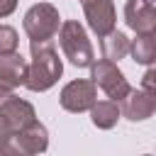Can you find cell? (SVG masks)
Here are the masks:
<instances>
[{
    "mask_svg": "<svg viewBox=\"0 0 156 156\" xmlns=\"http://www.w3.org/2000/svg\"><path fill=\"white\" fill-rule=\"evenodd\" d=\"M15 136V129H12V124L7 122V117L0 112V151L2 154H7V141Z\"/></svg>",
    "mask_w": 156,
    "mask_h": 156,
    "instance_id": "2e32d148",
    "label": "cell"
},
{
    "mask_svg": "<svg viewBox=\"0 0 156 156\" xmlns=\"http://www.w3.org/2000/svg\"><path fill=\"white\" fill-rule=\"evenodd\" d=\"M124 22L134 34H144L156 27V0H127Z\"/></svg>",
    "mask_w": 156,
    "mask_h": 156,
    "instance_id": "9c48e42d",
    "label": "cell"
},
{
    "mask_svg": "<svg viewBox=\"0 0 156 156\" xmlns=\"http://www.w3.org/2000/svg\"><path fill=\"white\" fill-rule=\"evenodd\" d=\"M17 44H20V37H17L15 27L0 24V54H12V51H17Z\"/></svg>",
    "mask_w": 156,
    "mask_h": 156,
    "instance_id": "9a60e30c",
    "label": "cell"
},
{
    "mask_svg": "<svg viewBox=\"0 0 156 156\" xmlns=\"http://www.w3.org/2000/svg\"><path fill=\"white\" fill-rule=\"evenodd\" d=\"M141 88L156 95V63H151V66L146 68V73L141 76Z\"/></svg>",
    "mask_w": 156,
    "mask_h": 156,
    "instance_id": "e0dca14e",
    "label": "cell"
},
{
    "mask_svg": "<svg viewBox=\"0 0 156 156\" xmlns=\"http://www.w3.org/2000/svg\"><path fill=\"white\" fill-rule=\"evenodd\" d=\"M17 10V0H0V17H7Z\"/></svg>",
    "mask_w": 156,
    "mask_h": 156,
    "instance_id": "ac0fdd59",
    "label": "cell"
},
{
    "mask_svg": "<svg viewBox=\"0 0 156 156\" xmlns=\"http://www.w3.org/2000/svg\"><path fill=\"white\" fill-rule=\"evenodd\" d=\"M0 112H2V115L7 117V122L12 124L15 134L22 132L24 127H29L32 122H37V112H34V107H32L27 100L15 98V95H10V98H5V100L0 102Z\"/></svg>",
    "mask_w": 156,
    "mask_h": 156,
    "instance_id": "8fae6325",
    "label": "cell"
},
{
    "mask_svg": "<svg viewBox=\"0 0 156 156\" xmlns=\"http://www.w3.org/2000/svg\"><path fill=\"white\" fill-rule=\"evenodd\" d=\"M119 115H122V110H119L117 100H112V98L110 100H100V102H95L90 107V119H93V124L98 129H112L117 124Z\"/></svg>",
    "mask_w": 156,
    "mask_h": 156,
    "instance_id": "7c38bea8",
    "label": "cell"
},
{
    "mask_svg": "<svg viewBox=\"0 0 156 156\" xmlns=\"http://www.w3.org/2000/svg\"><path fill=\"white\" fill-rule=\"evenodd\" d=\"M32 49V61H29V73H27V88L32 93H44L49 90L63 73V63L51 46V41H29Z\"/></svg>",
    "mask_w": 156,
    "mask_h": 156,
    "instance_id": "6da1fadb",
    "label": "cell"
},
{
    "mask_svg": "<svg viewBox=\"0 0 156 156\" xmlns=\"http://www.w3.org/2000/svg\"><path fill=\"white\" fill-rule=\"evenodd\" d=\"M22 27H24L29 41H51L61 29L58 10L51 2H37L24 12Z\"/></svg>",
    "mask_w": 156,
    "mask_h": 156,
    "instance_id": "3957f363",
    "label": "cell"
},
{
    "mask_svg": "<svg viewBox=\"0 0 156 156\" xmlns=\"http://www.w3.org/2000/svg\"><path fill=\"white\" fill-rule=\"evenodd\" d=\"M80 5H83V12H85V20H88V27L100 39L107 37L110 32H115L117 15H115L112 0H80Z\"/></svg>",
    "mask_w": 156,
    "mask_h": 156,
    "instance_id": "52a82bcc",
    "label": "cell"
},
{
    "mask_svg": "<svg viewBox=\"0 0 156 156\" xmlns=\"http://www.w3.org/2000/svg\"><path fill=\"white\" fill-rule=\"evenodd\" d=\"M90 78L95 80V85L107 95V98H112V100H122L132 88H129V83H127V78H124V73L115 66V61H110V58H102V61H93V66H90Z\"/></svg>",
    "mask_w": 156,
    "mask_h": 156,
    "instance_id": "277c9868",
    "label": "cell"
},
{
    "mask_svg": "<svg viewBox=\"0 0 156 156\" xmlns=\"http://www.w3.org/2000/svg\"><path fill=\"white\" fill-rule=\"evenodd\" d=\"M10 95H12V90H10V88H2V85H0V102H2L5 98H10Z\"/></svg>",
    "mask_w": 156,
    "mask_h": 156,
    "instance_id": "d6986e66",
    "label": "cell"
},
{
    "mask_svg": "<svg viewBox=\"0 0 156 156\" xmlns=\"http://www.w3.org/2000/svg\"><path fill=\"white\" fill-rule=\"evenodd\" d=\"M100 46H102L105 58H110V61H119V58H124V56L132 51V41L127 39L124 32H117V29L110 32L107 37H102Z\"/></svg>",
    "mask_w": 156,
    "mask_h": 156,
    "instance_id": "5bb4252c",
    "label": "cell"
},
{
    "mask_svg": "<svg viewBox=\"0 0 156 156\" xmlns=\"http://www.w3.org/2000/svg\"><path fill=\"white\" fill-rule=\"evenodd\" d=\"M49 146V132L41 122H32L7 141V154H41Z\"/></svg>",
    "mask_w": 156,
    "mask_h": 156,
    "instance_id": "8992f818",
    "label": "cell"
},
{
    "mask_svg": "<svg viewBox=\"0 0 156 156\" xmlns=\"http://www.w3.org/2000/svg\"><path fill=\"white\" fill-rule=\"evenodd\" d=\"M132 58L136 63H144V66H151L156 61V27L144 32V34H136V39L132 41Z\"/></svg>",
    "mask_w": 156,
    "mask_h": 156,
    "instance_id": "4fadbf2b",
    "label": "cell"
},
{
    "mask_svg": "<svg viewBox=\"0 0 156 156\" xmlns=\"http://www.w3.org/2000/svg\"><path fill=\"white\" fill-rule=\"evenodd\" d=\"M58 102L66 112H88L95 102H98V85L95 80H85V78H78V80H71L63 85L61 95H58Z\"/></svg>",
    "mask_w": 156,
    "mask_h": 156,
    "instance_id": "5b68a950",
    "label": "cell"
},
{
    "mask_svg": "<svg viewBox=\"0 0 156 156\" xmlns=\"http://www.w3.org/2000/svg\"><path fill=\"white\" fill-rule=\"evenodd\" d=\"M58 44H61V51L63 56L76 66V68H88L93 66L95 61V54H93V44L83 29V24L78 20H66L58 29Z\"/></svg>",
    "mask_w": 156,
    "mask_h": 156,
    "instance_id": "7a4b0ae2",
    "label": "cell"
},
{
    "mask_svg": "<svg viewBox=\"0 0 156 156\" xmlns=\"http://www.w3.org/2000/svg\"><path fill=\"white\" fill-rule=\"evenodd\" d=\"M119 110L129 122H144L156 112V95L139 88V90H129L122 100H119Z\"/></svg>",
    "mask_w": 156,
    "mask_h": 156,
    "instance_id": "ba28073f",
    "label": "cell"
},
{
    "mask_svg": "<svg viewBox=\"0 0 156 156\" xmlns=\"http://www.w3.org/2000/svg\"><path fill=\"white\" fill-rule=\"evenodd\" d=\"M27 73H29V63L17 51L0 54V85L2 88L15 90V88L24 85L27 83Z\"/></svg>",
    "mask_w": 156,
    "mask_h": 156,
    "instance_id": "30bf717a",
    "label": "cell"
}]
</instances>
